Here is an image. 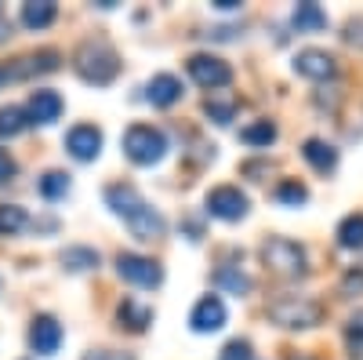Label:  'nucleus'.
I'll use <instances>...</instances> for the list:
<instances>
[{
  "label": "nucleus",
  "instance_id": "nucleus-12",
  "mask_svg": "<svg viewBox=\"0 0 363 360\" xmlns=\"http://www.w3.org/2000/svg\"><path fill=\"white\" fill-rule=\"evenodd\" d=\"M58 116H62V95L48 92V87H40V92L29 95V102H26V120L29 124H55Z\"/></svg>",
  "mask_w": 363,
  "mask_h": 360
},
{
  "label": "nucleus",
  "instance_id": "nucleus-18",
  "mask_svg": "<svg viewBox=\"0 0 363 360\" xmlns=\"http://www.w3.org/2000/svg\"><path fill=\"white\" fill-rule=\"evenodd\" d=\"M116 320H120V327H128V332H145V327L153 324V310L135 302V298H124L116 310Z\"/></svg>",
  "mask_w": 363,
  "mask_h": 360
},
{
  "label": "nucleus",
  "instance_id": "nucleus-3",
  "mask_svg": "<svg viewBox=\"0 0 363 360\" xmlns=\"http://www.w3.org/2000/svg\"><path fill=\"white\" fill-rule=\"evenodd\" d=\"M269 320L280 327H316L323 320V306L306 295H280L277 302H269Z\"/></svg>",
  "mask_w": 363,
  "mask_h": 360
},
{
  "label": "nucleus",
  "instance_id": "nucleus-7",
  "mask_svg": "<svg viewBox=\"0 0 363 360\" xmlns=\"http://www.w3.org/2000/svg\"><path fill=\"white\" fill-rule=\"evenodd\" d=\"M203 204H207V215H215V219H222V222L244 219L247 207H251V200L240 193L236 186H218V190H211Z\"/></svg>",
  "mask_w": 363,
  "mask_h": 360
},
{
  "label": "nucleus",
  "instance_id": "nucleus-17",
  "mask_svg": "<svg viewBox=\"0 0 363 360\" xmlns=\"http://www.w3.org/2000/svg\"><path fill=\"white\" fill-rule=\"evenodd\" d=\"M55 18H58L55 0H29V4H22V26L26 29H48Z\"/></svg>",
  "mask_w": 363,
  "mask_h": 360
},
{
  "label": "nucleus",
  "instance_id": "nucleus-20",
  "mask_svg": "<svg viewBox=\"0 0 363 360\" xmlns=\"http://www.w3.org/2000/svg\"><path fill=\"white\" fill-rule=\"evenodd\" d=\"M215 284L229 295H247L251 291V277L247 273H240V266H222L215 269Z\"/></svg>",
  "mask_w": 363,
  "mask_h": 360
},
{
  "label": "nucleus",
  "instance_id": "nucleus-6",
  "mask_svg": "<svg viewBox=\"0 0 363 360\" xmlns=\"http://www.w3.org/2000/svg\"><path fill=\"white\" fill-rule=\"evenodd\" d=\"M116 273L124 277L135 288H160L164 284V269L160 262L145 258V255H131V251H120L116 255Z\"/></svg>",
  "mask_w": 363,
  "mask_h": 360
},
{
  "label": "nucleus",
  "instance_id": "nucleus-26",
  "mask_svg": "<svg viewBox=\"0 0 363 360\" xmlns=\"http://www.w3.org/2000/svg\"><path fill=\"white\" fill-rule=\"evenodd\" d=\"M26 226V212L18 204H0V236H11Z\"/></svg>",
  "mask_w": 363,
  "mask_h": 360
},
{
  "label": "nucleus",
  "instance_id": "nucleus-34",
  "mask_svg": "<svg viewBox=\"0 0 363 360\" xmlns=\"http://www.w3.org/2000/svg\"><path fill=\"white\" fill-rule=\"evenodd\" d=\"M8 80H15V73H11V66H0V87H4Z\"/></svg>",
  "mask_w": 363,
  "mask_h": 360
},
{
  "label": "nucleus",
  "instance_id": "nucleus-25",
  "mask_svg": "<svg viewBox=\"0 0 363 360\" xmlns=\"http://www.w3.org/2000/svg\"><path fill=\"white\" fill-rule=\"evenodd\" d=\"M69 193V175L66 171H48L40 178V197L44 200H58V197H66Z\"/></svg>",
  "mask_w": 363,
  "mask_h": 360
},
{
  "label": "nucleus",
  "instance_id": "nucleus-21",
  "mask_svg": "<svg viewBox=\"0 0 363 360\" xmlns=\"http://www.w3.org/2000/svg\"><path fill=\"white\" fill-rule=\"evenodd\" d=\"M338 244L345 251H359L363 248V215H345L338 226Z\"/></svg>",
  "mask_w": 363,
  "mask_h": 360
},
{
  "label": "nucleus",
  "instance_id": "nucleus-2",
  "mask_svg": "<svg viewBox=\"0 0 363 360\" xmlns=\"http://www.w3.org/2000/svg\"><path fill=\"white\" fill-rule=\"evenodd\" d=\"M73 66H77L80 80L95 84V87H106V84L120 73V58H116V51H113L106 40H84V44L77 48Z\"/></svg>",
  "mask_w": 363,
  "mask_h": 360
},
{
  "label": "nucleus",
  "instance_id": "nucleus-29",
  "mask_svg": "<svg viewBox=\"0 0 363 360\" xmlns=\"http://www.w3.org/2000/svg\"><path fill=\"white\" fill-rule=\"evenodd\" d=\"M218 360H251V342L233 339V342L222 349V356H218Z\"/></svg>",
  "mask_w": 363,
  "mask_h": 360
},
{
  "label": "nucleus",
  "instance_id": "nucleus-1",
  "mask_svg": "<svg viewBox=\"0 0 363 360\" xmlns=\"http://www.w3.org/2000/svg\"><path fill=\"white\" fill-rule=\"evenodd\" d=\"M106 204L113 207V215H120V219L128 222L131 236H138V240H157V236H164V219H160V212H157V207L149 204L135 186H128V182L109 186V190H106Z\"/></svg>",
  "mask_w": 363,
  "mask_h": 360
},
{
  "label": "nucleus",
  "instance_id": "nucleus-27",
  "mask_svg": "<svg viewBox=\"0 0 363 360\" xmlns=\"http://www.w3.org/2000/svg\"><path fill=\"white\" fill-rule=\"evenodd\" d=\"M277 200L298 207V204H306V200H309V190L301 186V182H294V178H287V182H280V190H277Z\"/></svg>",
  "mask_w": 363,
  "mask_h": 360
},
{
  "label": "nucleus",
  "instance_id": "nucleus-28",
  "mask_svg": "<svg viewBox=\"0 0 363 360\" xmlns=\"http://www.w3.org/2000/svg\"><path fill=\"white\" fill-rule=\"evenodd\" d=\"M203 113H207L211 120H215V124H229L233 113H236V99H225V102H218V99H207Z\"/></svg>",
  "mask_w": 363,
  "mask_h": 360
},
{
  "label": "nucleus",
  "instance_id": "nucleus-4",
  "mask_svg": "<svg viewBox=\"0 0 363 360\" xmlns=\"http://www.w3.org/2000/svg\"><path fill=\"white\" fill-rule=\"evenodd\" d=\"M262 262L272 269L277 277H306V248L294 244L287 236H269L262 244Z\"/></svg>",
  "mask_w": 363,
  "mask_h": 360
},
{
  "label": "nucleus",
  "instance_id": "nucleus-22",
  "mask_svg": "<svg viewBox=\"0 0 363 360\" xmlns=\"http://www.w3.org/2000/svg\"><path fill=\"white\" fill-rule=\"evenodd\" d=\"M62 266L73 269V273L95 269V266H99V251H95V248H66V251H62Z\"/></svg>",
  "mask_w": 363,
  "mask_h": 360
},
{
  "label": "nucleus",
  "instance_id": "nucleus-14",
  "mask_svg": "<svg viewBox=\"0 0 363 360\" xmlns=\"http://www.w3.org/2000/svg\"><path fill=\"white\" fill-rule=\"evenodd\" d=\"M145 99L153 102V106H160V109L174 106V102L182 99V80H178V77H171V73L153 77V80L145 84Z\"/></svg>",
  "mask_w": 363,
  "mask_h": 360
},
{
  "label": "nucleus",
  "instance_id": "nucleus-16",
  "mask_svg": "<svg viewBox=\"0 0 363 360\" xmlns=\"http://www.w3.org/2000/svg\"><path fill=\"white\" fill-rule=\"evenodd\" d=\"M58 51H51V48H44V51H37V55H26V58H18V66H11V73L15 77H33V73H55L58 70Z\"/></svg>",
  "mask_w": 363,
  "mask_h": 360
},
{
  "label": "nucleus",
  "instance_id": "nucleus-19",
  "mask_svg": "<svg viewBox=\"0 0 363 360\" xmlns=\"http://www.w3.org/2000/svg\"><path fill=\"white\" fill-rule=\"evenodd\" d=\"M327 26V11L320 4H313V0H301V4L294 8V29L298 33H316V29Z\"/></svg>",
  "mask_w": 363,
  "mask_h": 360
},
{
  "label": "nucleus",
  "instance_id": "nucleus-33",
  "mask_svg": "<svg viewBox=\"0 0 363 360\" xmlns=\"http://www.w3.org/2000/svg\"><path fill=\"white\" fill-rule=\"evenodd\" d=\"M84 360H135L131 353H113V349H95V353H87Z\"/></svg>",
  "mask_w": 363,
  "mask_h": 360
},
{
  "label": "nucleus",
  "instance_id": "nucleus-15",
  "mask_svg": "<svg viewBox=\"0 0 363 360\" xmlns=\"http://www.w3.org/2000/svg\"><path fill=\"white\" fill-rule=\"evenodd\" d=\"M301 157H306L320 175H327V171L338 168V149L330 146V142H323V138H309L306 146H301Z\"/></svg>",
  "mask_w": 363,
  "mask_h": 360
},
{
  "label": "nucleus",
  "instance_id": "nucleus-24",
  "mask_svg": "<svg viewBox=\"0 0 363 360\" xmlns=\"http://www.w3.org/2000/svg\"><path fill=\"white\" fill-rule=\"evenodd\" d=\"M240 138H244L247 146H272L277 142V124H272V120H258V124L240 131Z\"/></svg>",
  "mask_w": 363,
  "mask_h": 360
},
{
  "label": "nucleus",
  "instance_id": "nucleus-35",
  "mask_svg": "<svg viewBox=\"0 0 363 360\" xmlns=\"http://www.w3.org/2000/svg\"><path fill=\"white\" fill-rule=\"evenodd\" d=\"M4 37H11V22H0V40Z\"/></svg>",
  "mask_w": 363,
  "mask_h": 360
},
{
  "label": "nucleus",
  "instance_id": "nucleus-5",
  "mask_svg": "<svg viewBox=\"0 0 363 360\" xmlns=\"http://www.w3.org/2000/svg\"><path fill=\"white\" fill-rule=\"evenodd\" d=\"M124 153H128V160L131 164H157L164 153H167V138H164V131L160 128H153V124H135V128H128V135H124Z\"/></svg>",
  "mask_w": 363,
  "mask_h": 360
},
{
  "label": "nucleus",
  "instance_id": "nucleus-31",
  "mask_svg": "<svg viewBox=\"0 0 363 360\" xmlns=\"http://www.w3.org/2000/svg\"><path fill=\"white\" fill-rule=\"evenodd\" d=\"M15 171H18V164L11 160V153H8V149H0V186H4V182H11V178H15Z\"/></svg>",
  "mask_w": 363,
  "mask_h": 360
},
{
  "label": "nucleus",
  "instance_id": "nucleus-23",
  "mask_svg": "<svg viewBox=\"0 0 363 360\" xmlns=\"http://www.w3.org/2000/svg\"><path fill=\"white\" fill-rule=\"evenodd\" d=\"M26 124H29L26 109H18V106H4V109H0V138H15Z\"/></svg>",
  "mask_w": 363,
  "mask_h": 360
},
{
  "label": "nucleus",
  "instance_id": "nucleus-11",
  "mask_svg": "<svg viewBox=\"0 0 363 360\" xmlns=\"http://www.w3.org/2000/svg\"><path fill=\"white\" fill-rule=\"evenodd\" d=\"M189 324H193V332H200V335L218 332V327L225 324V306H222V298H218V295H203L200 302L193 306V313H189Z\"/></svg>",
  "mask_w": 363,
  "mask_h": 360
},
{
  "label": "nucleus",
  "instance_id": "nucleus-32",
  "mask_svg": "<svg viewBox=\"0 0 363 360\" xmlns=\"http://www.w3.org/2000/svg\"><path fill=\"white\" fill-rule=\"evenodd\" d=\"M342 291H345V295H352V291H363V269H359V273H356V269H349V273H345V280H342Z\"/></svg>",
  "mask_w": 363,
  "mask_h": 360
},
{
  "label": "nucleus",
  "instance_id": "nucleus-9",
  "mask_svg": "<svg viewBox=\"0 0 363 360\" xmlns=\"http://www.w3.org/2000/svg\"><path fill=\"white\" fill-rule=\"evenodd\" d=\"M294 73L309 77V80H335L338 62H335V55H327L320 48H306V51L294 55Z\"/></svg>",
  "mask_w": 363,
  "mask_h": 360
},
{
  "label": "nucleus",
  "instance_id": "nucleus-10",
  "mask_svg": "<svg viewBox=\"0 0 363 360\" xmlns=\"http://www.w3.org/2000/svg\"><path fill=\"white\" fill-rule=\"evenodd\" d=\"M66 149L77 157V160H95L102 153V131L95 124H77L69 135H66Z\"/></svg>",
  "mask_w": 363,
  "mask_h": 360
},
{
  "label": "nucleus",
  "instance_id": "nucleus-8",
  "mask_svg": "<svg viewBox=\"0 0 363 360\" xmlns=\"http://www.w3.org/2000/svg\"><path fill=\"white\" fill-rule=\"evenodd\" d=\"M189 77L200 87H207V92H218V87H225L233 80V70H229V62H222L215 55H193L189 58Z\"/></svg>",
  "mask_w": 363,
  "mask_h": 360
},
{
  "label": "nucleus",
  "instance_id": "nucleus-30",
  "mask_svg": "<svg viewBox=\"0 0 363 360\" xmlns=\"http://www.w3.org/2000/svg\"><path fill=\"white\" fill-rule=\"evenodd\" d=\"M345 339H349L352 346H363V310H356V313L349 317V324H345Z\"/></svg>",
  "mask_w": 363,
  "mask_h": 360
},
{
  "label": "nucleus",
  "instance_id": "nucleus-13",
  "mask_svg": "<svg viewBox=\"0 0 363 360\" xmlns=\"http://www.w3.org/2000/svg\"><path fill=\"white\" fill-rule=\"evenodd\" d=\"M58 342H62V324H58L55 317H33V324H29V346H33L37 353L51 356L58 349Z\"/></svg>",
  "mask_w": 363,
  "mask_h": 360
}]
</instances>
